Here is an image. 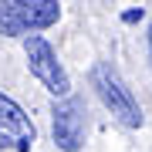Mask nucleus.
<instances>
[{"mask_svg": "<svg viewBox=\"0 0 152 152\" xmlns=\"http://www.w3.org/2000/svg\"><path fill=\"white\" fill-rule=\"evenodd\" d=\"M61 20L54 0H0V34L4 37H37Z\"/></svg>", "mask_w": 152, "mask_h": 152, "instance_id": "f257e3e1", "label": "nucleus"}, {"mask_svg": "<svg viewBox=\"0 0 152 152\" xmlns=\"http://www.w3.org/2000/svg\"><path fill=\"white\" fill-rule=\"evenodd\" d=\"M88 78H91V88H95L98 102L112 112V118L122 122L125 129H139L142 125V108H139L132 88L122 81L118 71H115L112 64H105V61H98V64L88 71Z\"/></svg>", "mask_w": 152, "mask_h": 152, "instance_id": "f03ea898", "label": "nucleus"}, {"mask_svg": "<svg viewBox=\"0 0 152 152\" xmlns=\"http://www.w3.org/2000/svg\"><path fill=\"white\" fill-rule=\"evenodd\" d=\"M24 58H27L31 75L37 78L54 98H68V95H71V78H68V71H64V64L58 61L54 48H51L41 34L24 41Z\"/></svg>", "mask_w": 152, "mask_h": 152, "instance_id": "7ed1b4c3", "label": "nucleus"}, {"mask_svg": "<svg viewBox=\"0 0 152 152\" xmlns=\"http://www.w3.org/2000/svg\"><path fill=\"white\" fill-rule=\"evenodd\" d=\"M85 105L78 98H61L51 105V135L61 152H78L85 145Z\"/></svg>", "mask_w": 152, "mask_h": 152, "instance_id": "20e7f679", "label": "nucleus"}, {"mask_svg": "<svg viewBox=\"0 0 152 152\" xmlns=\"http://www.w3.org/2000/svg\"><path fill=\"white\" fill-rule=\"evenodd\" d=\"M37 142V129H34L31 115L0 91V149H17V152H31V145Z\"/></svg>", "mask_w": 152, "mask_h": 152, "instance_id": "39448f33", "label": "nucleus"}, {"mask_svg": "<svg viewBox=\"0 0 152 152\" xmlns=\"http://www.w3.org/2000/svg\"><path fill=\"white\" fill-rule=\"evenodd\" d=\"M149 58H152V27H149Z\"/></svg>", "mask_w": 152, "mask_h": 152, "instance_id": "423d86ee", "label": "nucleus"}]
</instances>
